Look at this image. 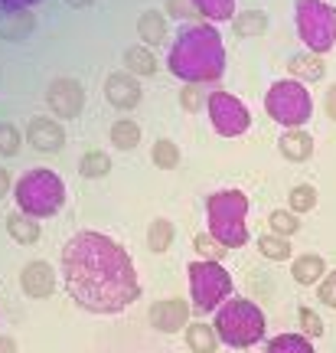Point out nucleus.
<instances>
[{
    "label": "nucleus",
    "mask_w": 336,
    "mask_h": 353,
    "mask_svg": "<svg viewBox=\"0 0 336 353\" xmlns=\"http://www.w3.org/2000/svg\"><path fill=\"white\" fill-rule=\"evenodd\" d=\"M206 101H209L206 85H183V88H180V108H183L187 114L206 112Z\"/></svg>",
    "instance_id": "obj_33"
},
{
    "label": "nucleus",
    "mask_w": 336,
    "mask_h": 353,
    "mask_svg": "<svg viewBox=\"0 0 336 353\" xmlns=\"http://www.w3.org/2000/svg\"><path fill=\"white\" fill-rule=\"evenodd\" d=\"M137 39L150 46V50H157L163 46L167 39H170V30H167V13L160 10H144L137 17Z\"/></svg>",
    "instance_id": "obj_16"
},
{
    "label": "nucleus",
    "mask_w": 336,
    "mask_h": 353,
    "mask_svg": "<svg viewBox=\"0 0 336 353\" xmlns=\"http://www.w3.org/2000/svg\"><path fill=\"white\" fill-rule=\"evenodd\" d=\"M147 321L154 330L160 334H176V330H187L189 321V301L183 298H163V301H154L147 311Z\"/></svg>",
    "instance_id": "obj_13"
},
{
    "label": "nucleus",
    "mask_w": 336,
    "mask_h": 353,
    "mask_svg": "<svg viewBox=\"0 0 336 353\" xmlns=\"http://www.w3.org/2000/svg\"><path fill=\"white\" fill-rule=\"evenodd\" d=\"M78 174L85 180H101V176L112 174V154L105 151H85L78 161Z\"/></svg>",
    "instance_id": "obj_27"
},
{
    "label": "nucleus",
    "mask_w": 336,
    "mask_h": 353,
    "mask_svg": "<svg viewBox=\"0 0 336 353\" xmlns=\"http://www.w3.org/2000/svg\"><path fill=\"white\" fill-rule=\"evenodd\" d=\"M26 141H30L39 154H59L65 148V128L59 118L36 114V118H30V125H26Z\"/></svg>",
    "instance_id": "obj_12"
},
{
    "label": "nucleus",
    "mask_w": 336,
    "mask_h": 353,
    "mask_svg": "<svg viewBox=\"0 0 336 353\" xmlns=\"http://www.w3.org/2000/svg\"><path fill=\"white\" fill-rule=\"evenodd\" d=\"M320 301H324L326 307H336V268L326 272V278L320 281Z\"/></svg>",
    "instance_id": "obj_38"
},
{
    "label": "nucleus",
    "mask_w": 336,
    "mask_h": 353,
    "mask_svg": "<svg viewBox=\"0 0 336 353\" xmlns=\"http://www.w3.org/2000/svg\"><path fill=\"white\" fill-rule=\"evenodd\" d=\"M268 353H317L304 334H277L268 341Z\"/></svg>",
    "instance_id": "obj_30"
},
{
    "label": "nucleus",
    "mask_w": 336,
    "mask_h": 353,
    "mask_svg": "<svg viewBox=\"0 0 336 353\" xmlns=\"http://www.w3.org/2000/svg\"><path fill=\"white\" fill-rule=\"evenodd\" d=\"M33 3H39V0H0V10H26Z\"/></svg>",
    "instance_id": "obj_40"
},
{
    "label": "nucleus",
    "mask_w": 336,
    "mask_h": 353,
    "mask_svg": "<svg viewBox=\"0 0 336 353\" xmlns=\"http://www.w3.org/2000/svg\"><path fill=\"white\" fill-rule=\"evenodd\" d=\"M174 239H176V226L174 223H170V219H154V223H150L147 226V249L150 252H167V249H170V245H174Z\"/></svg>",
    "instance_id": "obj_25"
},
{
    "label": "nucleus",
    "mask_w": 336,
    "mask_h": 353,
    "mask_svg": "<svg viewBox=\"0 0 336 353\" xmlns=\"http://www.w3.org/2000/svg\"><path fill=\"white\" fill-rule=\"evenodd\" d=\"M206 232L225 249H242L249 242V196L245 190L225 187L206 196Z\"/></svg>",
    "instance_id": "obj_3"
},
{
    "label": "nucleus",
    "mask_w": 336,
    "mask_h": 353,
    "mask_svg": "<svg viewBox=\"0 0 336 353\" xmlns=\"http://www.w3.org/2000/svg\"><path fill=\"white\" fill-rule=\"evenodd\" d=\"M167 69L183 85H219L225 79V43L216 23H180L170 39Z\"/></svg>",
    "instance_id": "obj_2"
},
{
    "label": "nucleus",
    "mask_w": 336,
    "mask_h": 353,
    "mask_svg": "<svg viewBox=\"0 0 336 353\" xmlns=\"http://www.w3.org/2000/svg\"><path fill=\"white\" fill-rule=\"evenodd\" d=\"M313 206H317V187H311V183H297V187L287 193V210L291 213H311Z\"/></svg>",
    "instance_id": "obj_31"
},
{
    "label": "nucleus",
    "mask_w": 336,
    "mask_h": 353,
    "mask_svg": "<svg viewBox=\"0 0 336 353\" xmlns=\"http://www.w3.org/2000/svg\"><path fill=\"white\" fill-rule=\"evenodd\" d=\"M277 151H281L284 161L300 164V161H307L313 154V134L304 131V128H284L281 138H277Z\"/></svg>",
    "instance_id": "obj_15"
},
{
    "label": "nucleus",
    "mask_w": 336,
    "mask_h": 353,
    "mask_svg": "<svg viewBox=\"0 0 336 353\" xmlns=\"http://www.w3.org/2000/svg\"><path fill=\"white\" fill-rule=\"evenodd\" d=\"M193 245H196V252H200V259H206V262H222L225 259V249L222 242L216 239V236H209V232H200L196 239H193Z\"/></svg>",
    "instance_id": "obj_35"
},
{
    "label": "nucleus",
    "mask_w": 336,
    "mask_h": 353,
    "mask_svg": "<svg viewBox=\"0 0 336 353\" xmlns=\"http://www.w3.org/2000/svg\"><path fill=\"white\" fill-rule=\"evenodd\" d=\"M13 200L20 206V213L33 216V219H46V216H56L65 206V183L63 176L46 170V167L26 170L13 183Z\"/></svg>",
    "instance_id": "obj_4"
},
{
    "label": "nucleus",
    "mask_w": 336,
    "mask_h": 353,
    "mask_svg": "<svg viewBox=\"0 0 336 353\" xmlns=\"http://www.w3.org/2000/svg\"><path fill=\"white\" fill-rule=\"evenodd\" d=\"M189 275V301L196 314H216L229 298H232V275L222 268V262H196L187 265Z\"/></svg>",
    "instance_id": "obj_6"
},
{
    "label": "nucleus",
    "mask_w": 336,
    "mask_h": 353,
    "mask_svg": "<svg viewBox=\"0 0 336 353\" xmlns=\"http://www.w3.org/2000/svg\"><path fill=\"white\" fill-rule=\"evenodd\" d=\"M46 105H50V112L59 121H72L85 108V85L72 76L52 79L50 88H46Z\"/></svg>",
    "instance_id": "obj_10"
},
{
    "label": "nucleus",
    "mask_w": 336,
    "mask_h": 353,
    "mask_svg": "<svg viewBox=\"0 0 336 353\" xmlns=\"http://www.w3.org/2000/svg\"><path fill=\"white\" fill-rule=\"evenodd\" d=\"M324 112L330 121H336V82L330 88H326V95H324Z\"/></svg>",
    "instance_id": "obj_39"
},
{
    "label": "nucleus",
    "mask_w": 336,
    "mask_h": 353,
    "mask_svg": "<svg viewBox=\"0 0 336 353\" xmlns=\"http://www.w3.org/2000/svg\"><path fill=\"white\" fill-rule=\"evenodd\" d=\"M268 226H271L274 236H284V239H291V236L300 229V216L291 213V210H274V213H268Z\"/></svg>",
    "instance_id": "obj_32"
},
{
    "label": "nucleus",
    "mask_w": 336,
    "mask_h": 353,
    "mask_svg": "<svg viewBox=\"0 0 336 353\" xmlns=\"http://www.w3.org/2000/svg\"><path fill=\"white\" fill-rule=\"evenodd\" d=\"M56 268H52L46 259H33V262L23 265V272H20V288L30 301H46L52 298V291H56Z\"/></svg>",
    "instance_id": "obj_11"
},
{
    "label": "nucleus",
    "mask_w": 336,
    "mask_h": 353,
    "mask_svg": "<svg viewBox=\"0 0 336 353\" xmlns=\"http://www.w3.org/2000/svg\"><path fill=\"white\" fill-rule=\"evenodd\" d=\"M183 334H187V347L193 353H216V347H219V334H216V327L202 324V321L189 324Z\"/></svg>",
    "instance_id": "obj_24"
},
{
    "label": "nucleus",
    "mask_w": 336,
    "mask_h": 353,
    "mask_svg": "<svg viewBox=\"0 0 336 353\" xmlns=\"http://www.w3.org/2000/svg\"><path fill=\"white\" fill-rule=\"evenodd\" d=\"M206 114H209L212 131H216V134H222V138H242V134L251 128L249 105L238 99V95H232V92H222V88L209 92Z\"/></svg>",
    "instance_id": "obj_9"
},
{
    "label": "nucleus",
    "mask_w": 336,
    "mask_h": 353,
    "mask_svg": "<svg viewBox=\"0 0 336 353\" xmlns=\"http://www.w3.org/2000/svg\"><path fill=\"white\" fill-rule=\"evenodd\" d=\"M264 112L281 128H304L313 114V99L297 79H277L264 92Z\"/></svg>",
    "instance_id": "obj_7"
},
{
    "label": "nucleus",
    "mask_w": 336,
    "mask_h": 353,
    "mask_svg": "<svg viewBox=\"0 0 336 353\" xmlns=\"http://www.w3.org/2000/svg\"><path fill=\"white\" fill-rule=\"evenodd\" d=\"M36 30V17L30 10H0V37L3 39H26L30 33Z\"/></svg>",
    "instance_id": "obj_19"
},
{
    "label": "nucleus",
    "mask_w": 336,
    "mask_h": 353,
    "mask_svg": "<svg viewBox=\"0 0 336 353\" xmlns=\"http://www.w3.org/2000/svg\"><path fill=\"white\" fill-rule=\"evenodd\" d=\"M294 23L311 52H330L336 46V7L326 0H297L294 3Z\"/></svg>",
    "instance_id": "obj_8"
},
{
    "label": "nucleus",
    "mask_w": 336,
    "mask_h": 353,
    "mask_svg": "<svg viewBox=\"0 0 336 353\" xmlns=\"http://www.w3.org/2000/svg\"><path fill=\"white\" fill-rule=\"evenodd\" d=\"M23 148V134L13 121H0V157H17Z\"/></svg>",
    "instance_id": "obj_34"
},
{
    "label": "nucleus",
    "mask_w": 336,
    "mask_h": 353,
    "mask_svg": "<svg viewBox=\"0 0 336 353\" xmlns=\"http://www.w3.org/2000/svg\"><path fill=\"white\" fill-rule=\"evenodd\" d=\"M0 353H17V341L7 337V334H0Z\"/></svg>",
    "instance_id": "obj_42"
},
{
    "label": "nucleus",
    "mask_w": 336,
    "mask_h": 353,
    "mask_svg": "<svg viewBox=\"0 0 336 353\" xmlns=\"http://www.w3.org/2000/svg\"><path fill=\"white\" fill-rule=\"evenodd\" d=\"M300 330H304L307 341L324 337V321H320V314H317L313 307H300Z\"/></svg>",
    "instance_id": "obj_37"
},
{
    "label": "nucleus",
    "mask_w": 336,
    "mask_h": 353,
    "mask_svg": "<svg viewBox=\"0 0 336 353\" xmlns=\"http://www.w3.org/2000/svg\"><path fill=\"white\" fill-rule=\"evenodd\" d=\"M268 13L258 10V7H249V10H242L232 17V30H235L238 39H251V37H262L268 33Z\"/></svg>",
    "instance_id": "obj_21"
},
{
    "label": "nucleus",
    "mask_w": 336,
    "mask_h": 353,
    "mask_svg": "<svg viewBox=\"0 0 336 353\" xmlns=\"http://www.w3.org/2000/svg\"><path fill=\"white\" fill-rule=\"evenodd\" d=\"M108 138H112V148H118V151H134L140 144V125L131 118H118L108 128Z\"/></svg>",
    "instance_id": "obj_23"
},
{
    "label": "nucleus",
    "mask_w": 336,
    "mask_h": 353,
    "mask_svg": "<svg viewBox=\"0 0 336 353\" xmlns=\"http://www.w3.org/2000/svg\"><path fill=\"white\" fill-rule=\"evenodd\" d=\"M65 294L88 314H121L140 298V278L121 242L105 232L82 229L63 245Z\"/></svg>",
    "instance_id": "obj_1"
},
{
    "label": "nucleus",
    "mask_w": 336,
    "mask_h": 353,
    "mask_svg": "<svg viewBox=\"0 0 336 353\" xmlns=\"http://www.w3.org/2000/svg\"><path fill=\"white\" fill-rule=\"evenodd\" d=\"M287 72H291V79H297V82H320L326 76V63L320 52L304 50L287 59Z\"/></svg>",
    "instance_id": "obj_17"
},
{
    "label": "nucleus",
    "mask_w": 336,
    "mask_h": 353,
    "mask_svg": "<svg viewBox=\"0 0 336 353\" xmlns=\"http://www.w3.org/2000/svg\"><path fill=\"white\" fill-rule=\"evenodd\" d=\"M167 17H176L180 23H196L200 10L193 7V0H167Z\"/></svg>",
    "instance_id": "obj_36"
},
{
    "label": "nucleus",
    "mask_w": 336,
    "mask_h": 353,
    "mask_svg": "<svg viewBox=\"0 0 336 353\" xmlns=\"http://www.w3.org/2000/svg\"><path fill=\"white\" fill-rule=\"evenodd\" d=\"M157 69H160V63H157V56H154L150 46L137 43V46H127L125 50V72H131V76H137V79H147V76H154Z\"/></svg>",
    "instance_id": "obj_20"
},
{
    "label": "nucleus",
    "mask_w": 336,
    "mask_h": 353,
    "mask_svg": "<svg viewBox=\"0 0 336 353\" xmlns=\"http://www.w3.org/2000/svg\"><path fill=\"white\" fill-rule=\"evenodd\" d=\"M13 187V180H10V174H7V167H0V200L7 196V190Z\"/></svg>",
    "instance_id": "obj_41"
},
{
    "label": "nucleus",
    "mask_w": 336,
    "mask_h": 353,
    "mask_svg": "<svg viewBox=\"0 0 336 353\" xmlns=\"http://www.w3.org/2000/svg\"><path fill=\"white\" fill-rule=\"evenodd\" d=\"M7 232H10V239L17 245H36L39 236H43L39 219H33V216H26V213H13L7 219Z\"/></svg>",
    "instance_id": "obj_22"
},
{
    "label": "nucleus",
    "mask_w": 336,
    "mask_h": 353,
    "mask_svg": "<svg viewBox=\"0 0 336 353\" xmlns=\"http://www.w3.org/2000/svg\"><path fill=\"white\" fill-rule=\"evenodd\" d=\"M326 262H324V255H317V252H304L294 259V265H291V275H294V281L297 285H304V288H311V285H320L326 278Z\"/></svg>",
    "instance_id": "obj_18"
},
{
    "label": "nucleus",
    "mask_w": 336,
    "mask_h": 353,
    "mask_svg": "<svg viewBox=\"0 0 336 353\" xmlns=\"http://www.w3.org/2000/svg\"><path fill=\"white\" fill-rule=\"evenodd\" d=\"M264 311L249 298H229V301L216 311V334L225 347H255L264 341Z\"/></svg>",
    "instance_id": "obj_5"
},
{
    "label": "nucleus",
    "mask_w": 336,
    "mask_h": 353,
    "mask_svg": "<svg viewBox=\"0 0 336 353\" xmlns=\"http://www.w3.org/2000/svg\"><path fill=\"white\" fill-rule=\"evenodd\" d=\"M258 252L268 259V262H287L294 249H291V242L284 236H274V232H264L262 239H258Z\"/></svg>",
    "instance_id": "obj_29"
},
{
    "label": "nucleus",
    "mask_w": 336,
    "mask_h": 353,
    "mask_svg": "<svg viewBox=\"0 0 336 353\" xmlns=\"http://www.w3.org/2000/svg\"><path fill=\"white\" fill-rule=\"evenodd\" d=\"M150 161H154V167H160V170H176L180 167V148L170 138H157L154 148H150Z\"/></svg>",
    "instance_id": "obj_28"
},
{
    "label": "nucleus",
    "mask_w": 336,
    "mask_h": 353,
    "mask_svg": "<svg viewBox=\"0 0 336 353\" xmlns=\"http://www.w3.org/2000/svg\"><path fill=\"white\" fill-rule=\"evenodd\" d=\"M65 3H69V7H75V10H85L92 0H65Z\"/></svg>",
    "instance_id": "obj_43"
},
{
    "label": "nucleus",
    "mask_w": 336,
    "mask_h": 353,
    "mask_svg": "<svg viewBox=\"0 0 336 353\" xmlns=\"http://www.w3.org/2000/svg\"><path fill=\"white\" fill-rule=\"evenodd\" d=\"M193 7L200 10V17L206 23H232L235 17V0H193Z\"/></svg>",
    "instance_id": "obj_26"
},
{
    "label": "nucleus",
    "mask_w": 336,
    "mask_h": 353,
    "mask_svg": "<svg viewBox=\"0 0 336 353\" xmlns=\"http://www.w3.org/2000/svg\"><path fill=\"white\" fill-rule=\"evenodd\" d=\"M105 99L112 101V108L118 112H131L140 105L144 99V88H140V79L131 76V72H112V76L105 79Z\"/></svg>",
    "instance_id": "obj_14"
}]
</instances>
